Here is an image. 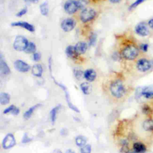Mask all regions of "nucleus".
<instances>
[{
  "label": "nucleus",
  "instance_id": "nucleus-33",
  "mask_svg": "<svg viewBox=\"0 0 153 153\" xmlns=\"http://www.w3.org/2000/svg\"><path fill=\"white\" fill-rule=\"evenodd\" d=\"M145 0H136V1L134 2H133L129 7V9L130 10H131V9H133L134 8H136V7H137L139 4H142L143 1H145Z\"/></svg>",
  "mask_w": 153,
  "mask_h": 153
},
{
  "label": "nucleus",
  "instance_id": "nucleus-1",
  "mask_svg": "<svg viewBox=\"0 0 153 153\" xmlns=\"http://www.w3.org/2000/svg\"><path fill=\"white\" fill-rule=\"evenodd\" d=\"M110 91L113 96L117 98H121L125 94L126 89L121 81L116 80L111 83L110 85Z\"/></svg>",
  "mask_w": 153,
  "mask_h": 153
},
{
  "label": "nucleus",
  "instance_id": "nucleus-38",
  "mask_svg": "<svg viewBox=\"0 0 153 153\" xmlns=\"http://www.w3.org/2000/svg\"><path fill=\"white\" fill-rule=\"evenodd\" d=\"M26 12H27V8L25 7V8L22 9L20 11H19V12L16 14V16H17V17H22V16H23V15H25V14L26 13Z\"/></svg>",
  "mask_w": 153,
  "mask_h": 153
},
{
  "label": "nucleus",
  "instance_id": "nucleus-41",
  "mask_svg": "<svg viewBox=\"0 0 153 153\" xmlns=\"http://www.w3.org/2000/svg\"><path fill=\"white\" fill-rule=\"evenodd\" d=\"M148 24L149 26L152 29H153V19H150V20L148 21Z\"/></svg>",
  "mask_w": 153,
  "mask_h": 153
},
{
  "label": "nucleus",
  "instance_id": "nucleus-44",
  "mask_svg": "<svg viewBox=\"0 0 153 153\" xmlns=\"http://www.w3.org/2000/svg\"><path fill=\"white\" fill-rule=\"evenodd\" d=\"M121 0H109L110 2H111L112 3H118L120 1H121Z\"/></svg>",
  "mask_w": 153,
  "mask_h": 153
},
{
  "label": "nucleus",
  "instance_id": "nucleus-25",
  "mask_svg": "<svg viewBox=\"0 0 153 153\" xmlns=\"http://www.w3.org/2000/svg\"><path fill=\"white\" fill-rule=\"evenodd\" d=\"M60 108V105H58L56 107L53 108L50 111V119H51L52 124H54L56 121V117H57V112Z\"/></svg>",
  "mask_w": 153,
  "mask_h": 153
},
{
  "label": "nucleus",
  "instance_id": "nucleus-14",
  "mask_svg": "<svg viewBox=\"0 0 153 153\" xmlns=\"http://www.w3.org/2000/svg\"><path fill=\"white\" fill-rule=\"evenodd\" d=\"M78 54H82L85 53L87 50V44L85 42H78L74 46Z\"/></svg>",
  "mask_w": 153,
  "mask_h": 153
},
{
  "label": "nucleus",
  "instance_id": "nucleus-7",
  "mask_svg": "<svg viewBox=\"0 0 153 153\" xmlns=\"http://www.w3.org/2000/svg\"><path fill=\"white\" fill-rule=\"evenodd\" d=\"M75 21L72 18H68L63 20L61 23V28L65 32L71 31L75 26Z\"/></svg>",
  "mask_w": 153,
  "mask_h": 153
},
{
  "label": "nucleus",
  "instance_id": "nucleus-13",
  "mask_svg": "<svg viewBox=\"0 0 153 153\" xmlns=\"http://www.w3.org/2000/svg\"><path fill=\"white\" fill-rule=\"evenodd\" d=\"M141 95L146 99L153 97V86H146L141 87Z\"/></svg>",
  "mask_w": 153,
  "mask_h": 153
},
{
  "label": "nucleus",
  "instance_id": "nucleus-31",
  "mask_svg": "<svg viewBox=\"0 0 153 153\" xmlns=\"http://www.w3.org/2000/svg\"><path fill=\"white\" fill-rule=\"evenodd\" d=\"M74 74H75L76 78L78 79H82V76H84V73L81 70L76 69H75L74 70Z\"/></svg>",
  "mask_w": 153,
  "mask_h": 153
},
{
  "label": "nucleus",
  "instance_id": "nucleus-37",
  "mask_svg": "<svg viewBox=\"0 0 153 153\" xmlns=\"http://www.w3.org/2000/svg\"><path fill=\"white\" fill-rule=\"evenodd\" d=\"M41 55L39 53L35 52L33 54V60L35 62L39 61L41 59Z\"/></svg>",
  "mask_w": 153,
  "mask_h": 153
},
{
  "label": "nucleus",
  "instance_id": "nucleus-43",
  "mask_svg": "<svg viewBox=\"0 0 153 153\" xmlns=\"http://www.w3.org/2000/svg\"><path fill=\"white\" fill-rule=\"evenodd\" d=\"M65 153H75V151L74 150L71 149H68V150L66 151Z\"/></svg>",
  "mask_w": 153,
  "mask_h": 153
},
{
  "label": "nucleus",
  "instance_id": "nucleus-39",
  "mask_svg": "<svg viewBox=\"0 0 153 153\" xmlns=\"http://www.w3.org/2000/svg\"><path fill=\"white\" fill-rule=\"evenodd\" d=\"M140 48L143 52H146V51H148V44H146V43L142 44L140 45Z\"/></svg>",
  "mask_w": 153,
  "mask_h": 153
},
{
  "label": "nucleus",
  "instance_id": "nucleus-3",
  "mask_svg": "<svg viewBox=\"0 0 153 153\" xmlns=\"http://www.w3.org/2000/svg\"><path fill=\"white\" fill-rule=\"evenodd\" d=\"M96 16V12L94 9L91 8H85L80 13V19L82 22L87 23L93 20Z\"/></svg>",
  "mask_w": 153,
  "mask_h": 153
},
{
  "label": "nucleus",
  "instance_id": "nucleus-11",
  "mask_svg": "<svg viewBox=\"0 0 153 153\" xmlns=\"http://www.w3.org/2000/svg\"><path fill=\"white\" fill-rule=\"evenodd\" d=\"M14 66L16 69L20 72H26L30 69V66L21 60H16L14 63Z\"/></svg>",
  "mask_w": 153,
  "mask_h": 153
},
{
  "label": "nucleus",
  "instance_id": "nucleus-24",
  "mask_svg": "<svg viewBox=\"0 0 153 153\" xmlns=\"http://www.w3.org/2000/svg\"><path fill=\"white\" fill-rule=\"evenodd\" d=\"M75 143L78 146L82 147L85 145L87 143V138L84 136L79 135L75 138Z\"/></svg>",
  "mask_w": 153,
  "mask_h": 153
},
{
  "label": "nucleus",
  "instance_id": "nucleus-10",
  "mask_svg": "<svg viewBox=\"0 0 153 153\" xmlns=\"http://www.w3.org/2000/svg\"><path fill=\"white\" fill-rule=\"evenodd\" d=\"M135 32L137 35L141 36H145L149 34L148 27L144 22L139 23L136 26Z\"/></svg>",
  "mask_w": 153,
  "mask_h": 153
},
{
  "label": "nucleus",
  "instance_id": "nucleus-22",
  "mask_svg": "<svg viewBox=\"0 0 153 153\" xmlns=\"http://www.w3.org/2000/svg\"><path fill=\"white\" fill-rule=\"evenodd\" d=\"M80 88L84 94H89L91 92V86L87 82H82L80 85Z\"/></svg>",
  "mask_w": 153,
  "mask_h": 153
},
{
  "label": "nucleus",
  "instance_id": "nucleus-4",
  "mask_svg": "<svg viewBox=\"0 0 153 153\" xmlns=\"http://www.w3.org/2000/svg\"><path fill=\"white\" fill-rule=\"evenodd\" d=\"M28 42H29L25 36L19 35L16 37L13 44V47L16 51H25L28 44Z\"/></svg>",
  "mask_w": 153,
  "mask_h": 153
},
{
  "label": "nucleus",
  "instance_id": "nucleus-19",
  "mask_svg": "<svg viewBox=\"0 0 153 153\" xmlns=\"http://www.w3.org/2000/svg\"><path fill=\"white\" fill-rule=\"evenodd\" d=\"M142 128L145 131H153V120L146 119L142 123Z\"/></svg>",
  "mask_w": 153,
  "mask_h": 153
},
{
  "label": "nucleus",
  "instance_id": "nucleus-21",
  "mask_svg": "<svg viewBox=\"0 0 153 153\" xmlns=\"http://www.w3.org/2000/svg\"><path fill=\"white\" fill-rule=\"evenodd\" d=\"M41 106V104L38 103V104H36V105H33V106L30 107L29 109H27V110L25 112V114H24V115H23L24 118H25L26 120L29 119V118L32 116V115L33 112L35 111V110L37 108L39 107V106Z\"/></svg>",
  "mask_w": 153,
  "mask_h": 153
},
{
  "label": "nucleus",
  "instance_id": "nucleus-36",
  "mask_svg": "<svg viewBox=\"0 0 153 153\" xmlns=\"http://www.w3.org/2000/svg\"><path fill=\"white\" fill-rule=\"evenodd\" d=\"M96 41V35L94 33L91 34L90 37V45H94Z\"/></svg>",
  "mask_w": 153,
  "mask_h": 153
},
{
  "label": "nucleus",
  "instance_id": "nucleus-16",
  "mask_svg": "<svg viewBox=\"0 0 153 153\" xmlns=\"http://www.w3.org/2000/svg\"><path fill=\"white\" fill-rule=\"evenodd\" d=\"M133 151L137 153H144L146 151V147L142 142H136L133 145Z\"/></svg>",
  "mask_w": 153,
  "mask_h": 153
},
{
  "label": "nucleus",
  "instance_id": "nucleus-28",
  "mask_svg": "<svg viewBox=\"0 0 153 153\" xmlns=\"http://www.w3.org/2000/svg\"><path fill=\"white\" fill-rule=\"evenodd\" d=\"M142 112L145 115H150L152 113V109L150 106L147 104H145L142 107Z\"/></svg>",
  "mask_w": 153,
  "mask_h": 153
},
{
  "label": "nucleus",
  "instance_id": "nucleus-6",
  "mask_svg": "<svg viewBox=\"0 0 153 153\" xmlns=\"http://www.w3.org/2000/svg\"><path fill=\"white\" fill-rule=\"evenodd\" d=\"M78 8V4L75 0H68L64 5V9L65 11L69 14L75 13Z\"/></svg>",
  "mask_w": 153,
  "mask_h": 153
},
{
  "label": "nucleus",
  "instance_id": "nucleus-26",
  "mask_svg": "<svg viewBox=\"0 0 153 153\" xmlns=\"http://www.w3.org/2000/svg\"><path fill=\"white\" fill-rule=\"evenodd\" d=\"M36 51V45L35 44L32 42H29L25 50V52L26 53H34Z\"/></svg>",
  "mask_w": 153,
  "mask_h": 153
},
{
  "label": "nucleus",
  "instance_id": "nucleus-45",
  "mask_svg": "<svg viewBox=\"0 0 153 153\" xmlns=\"http://www.w3.org/2000/svg\"><path fill=\"white\" fill-rule=\"evenodd\" d=\"M53 153H62V152H61V151H60V149H55V150L54 151Z\"/></svg>",
  "mask_w": 153,
  "mask_h": 153
},
{
  "label": "nucleus",
  "instance_id": "nucleus-17",
  "mask_svg": "<svg viewBox=\"0 0 153 153\" xmlns=\"http://www.w3.org/2000/svg\"><path fill=\"white\" fill-rule=\"evenodd\" d=\"M43 72V69L40 64H35L32 68V74L38 77L41 76Z\"/></svg>",
  "mask_w": 153,
  "mask_h": 153
},
{
  "label": "nucleus",
  "instance_id": "nucleus-42",
  "mask_svg": "<svg viewBox=\"0 0 153 153\" xmlns=\"http://www.w3.org/2000/svg\"><path fill=\"white\" fill-rule=\"evenodd\" d=\"M39 0H25L27 3H37Z\"/></svg>",
  "mask_w": 153,
  "mask_h": 153
},
{
  "label": "nucleus",
  "instance_id": "nucleus-29",
  "mask_svg": "<svg viewBox=\"0 0 153 153\" xmlns=\"http://www.w3.org/2000/svg\"><path fill=\"white\" fill-rule=\"evenodd\" d=\"M81 153H91V146L89 144H87L81 147L80 149Z\"/></svg>",
  "mask_w": 153,
  "mask_h": 153
},
{
  "label": "nucleus",
  "instance_id": "nucleus-30",
  "mask_svg": "<svg viewBox=\"0 0 153 153\" xmlns=\"http://www.w3.org/2000/svg\"><path fill=\"white\" fill-rule=\"evenodd\" d=\"M78 4L79 8H84L86 5L88 4L89 0H76V1Z\"/></svg>",
  "mask_w": 153,
  "mask_h": 153
},
{
  "label": "nucleus",
  "instance_id": "nucleus-35",
  "mask_svg": "<svg viewBox=\"0 0 153 153\" xmlns=\"http://www.w3.org/2000/svg\"><path fill=\"white\" fill-rule=\"evenodd\" d=\"M16 108V106H14V105H11L10 106H8V108H7L6 109H4V111H3L4 114H8V113H11L15 108Z\"/></svg>",
  "mask_w": 153,
  "mask_h": 153
},
{
  "label": "nucleus",
  "instance_id": "nucleus-8",
  "mask_svg": "<svg viewBox=\"0 0 153 153\" xmlns=\"http://www.w3.org/2000/svg\"><path fill=\"white\" fill-rule=\"evenodd\" d=\"M136 68L140 72H146L151 69L150 61L146 59H140L136 63Z\"/></svg>",
  "mask_w": 153,
  "mask_h": 153
},
{
  "label": "nucleus",
  "instance_id": "nucleus-5",
  "mask_svg": "<svg viewBox=\"0 0 153 153\" xmlns=\"http://www.w3.org/2000/svg\"><path fill=\"white\" fill-rule=\"evenodd\" d=\"M16 139L14 135L11 133L7 134L4 138L2 143V148L5 149L11 148L16 145Z\"/></svg>",
  "mask_w": 153,
  "mask_h": 153
},
{
  "label": "nucleus",
  "instance_id": "nucleus-23",
  "mask_svg": "<svg viewBox=\"0 0 153 153\" xmlns=\"http://www.w3.org/2000/svg\"><path fill=\"white\" fill-rule=\"evenodd\" d=\"M10 96L7 93H1L0 94V103L1 105H7L9 103Z\"/></svg>",
  "mask_w": 153,
  "mask_h": 153
},
{
  "label": "nucleus",
  "instance_id": "nucleus-34",
  "mask_svg": "<svg viewBox=\"0 0 153 153\" xmlns=\"http://www.w3.org/2000/svg\"><path fill=\"white\" fill-rule=\"evenodd\" d=\"M31 140H32V139L30 138V137L28 136L27 134L26 133H24L22 139V142L23 143H28V142H30Z\"/></svg>",
  "mask_w": 153,
  "mask_h": 153
},
{
  "label": "nucleus",
  "instance_id": "nucleus-32",
  "mask_svg": "<svg viewBox=\"0 0 153 153\" xmlns=\"http://www.w3.org/2000/svg\"><path fill=\"white\" fill-rule=\"evenodd\" d=\"M120 153H137L135 151H130L128 148V146H122V148H121L120 150Z\"/></svg>",
  "mask_w": 153,
  "mask_h": 153
},
{
  "label": "nucleus",
  "instance_id": "nucleus-18",
  "mask_svg": "<svg viewBox=\"0 0 153 153\" xmlns=\"http://www.w3.org/2000/svg\"><path fill=\"white\" fill-rule=\"evenodd\" d=\"M0 71L1 74L4 75H7L10 72V69L2 57H1L0 60Z\"/></svg>",
  "mask_w": 153,
  "mask_h": 153
},
{
  "label": "nucleus",
  "instance_id": "nucleus-27",
  "mask_svg": "<svg viewBox=\"0 0 153 153\" xmlns=\"http://www.w3.org/2000/svg\"><path fill=\"white\" fill-rule=\"evenodd\" d=\"M40 11L42 16H47L48 13V5L47 1L43 2L40 5Z\"/></svg>",
  "mask_w": 153,
  "mask_h": 153
},
{
  "label": "nucleus",
  "instance_id": "nucleus-40",
  "mask_svg": "<svg viewBox=\"0 0 153 153\" xmlns=\"http://www.w3.org/2000/svg\"><path fill=\"white\" fill-rule=\"evenodd\" d=\"M19 112H20V109L16 107V108L11 112V114H12L14 115H18V114H19Z\"/></svg>",
  "mask_w": 153,
  "mask_h": 153
},
{
  "label": "nucleus",
  "instance_id": "nucleus-46",
  "mask_svg": "<svg viewBox=\"0 0 153 153\" xmlns=\"http://www.w3.org/2000/svg\"><path fill=\"white\" fill-rule=\"evenodd\" d=\"M150 63H151V69H153V60L150 61Z\"/></svg>",
  "mask_w": 153,
  "mask_h": 153
},
{
  "label": "nucleus",
  "instance_id": "nucleus-9",
  "mask_svg": "<svg viewBox=\"0 0 153 153\" xmlns=\"http://www.w3.org/2000/svg\"><path fill=\"white\" fill-rule=\"evenodd\" d=\"M54 82H55V83L57 84V85H58L63 91H64V92H65V98H66V102H67V103H68V106L69 107V108L70 109H71L72 110H73V111H74L75 112H79V109L71 102V99H70V96H69V93H68V90H67V89H66V88L65 87V86H64L63 84H60V83H59V82H56V81H54Z\"/></svg>",
  "mask_w": 153,
  "mask_h": 153
},
{
  "label": "nucleus",
  "instance_id": "nucleus-20",
  "mask_svg": "<svg viewBox=\"0 0 153 153\" xmlns=\"http://www.w3.org/2000/svg\"><path fill=\"white\" fill-rule=\"evenodd\" d=\"M65 53H66V54L70 58H75L78 55V54L75 51L74 46H72V45H69L66 47Z\"/></svg>",
  "mask_w": 153,
  "mask_h": 153
},
{
  "label": "nucleus",
  "instance_id": "nucleus-15",
  "mask_svg": "<svg viewBox=\"0 0 153 153\" xmlns=\"http://www.w3.org/2000/svg\"><path fill=\"white\" fill-rule=\"evenodd\" d=\"M84 77L88 81L92 82L96 78V73L95 71L92 69H88L84 71Z\"/></svg>",
  "mask_w": 153,
  "mask_h": 153
},
{
  "label": "nucleus",
  "instance_id": "nucleus-2",
  "mask_svg": "<svg viewBox=\"0 0 153 153\" xmlns=\"http://www.w3.org/2000/svg\"><path fill=\"white\" fill-rule=\"evenodd\" d=\"M139 54L138 48L133 45H129L123 49L121 55L123 58L128 60H134Z\"/></svg>",
  "mask_w": 153,
  "mask_h": 153
},
{
  "label": "nucleus",
  "instance_id": "nucleus-12",
  "mask_svg": "<svg viewBox=\"0 0 153 153\" xmlns=\"http://www.w3.org/2000/svg\"><path fill=\"white\" fill-rule=\"evenodd\" d=\"M11 26H19V27H23L25 29H26L27 30L29 31V32H34L35 30V27L27 23V22H14V23H11Z\"/></svg>",
  "mask_w": 153,
  "mask_h": 153
}]
</instances>
